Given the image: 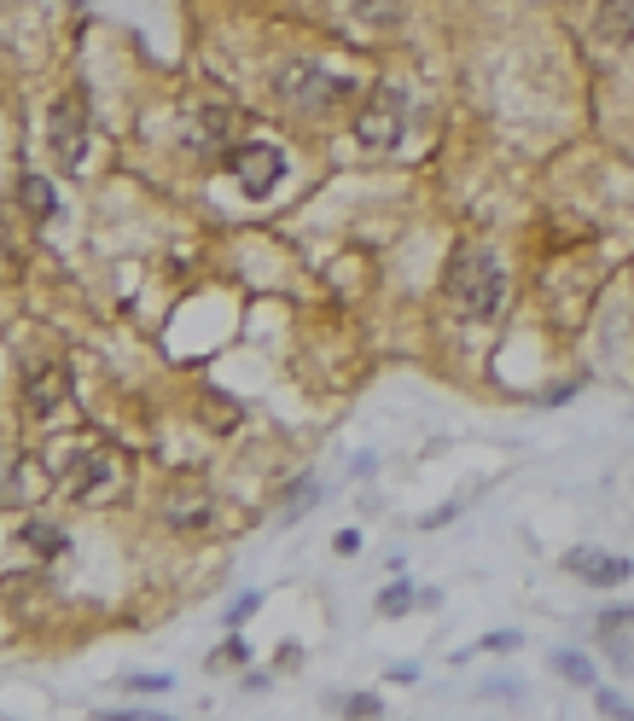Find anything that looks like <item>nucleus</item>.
I'll use <instances>...</instances> for the list:
<instances>
[{
    "mask_svg": "<svg viewBox=\"0 0 634 721\" xmlns=\"http://www.w3.org/2000/svg\"><path fill=\"white\" fill-rule=\"evenodd\" d=\"M443 292H448V303L460 308V315L489 320L495 308L506 303V274L495 263V250L489 245H454L448 274H443Z\"/></svg>",
    "mask_w": 634,
    "mask_h": 721,
    "instance_id": "obj_1",
    "label": "nucleus"
},
{
    "mask_svg": "<svg viewBox=\"0 0 634 721\" xmlns=\"http://www.w3.org/2000/svg\"><path fill=\"white\" fill-rule=\"evenodd\" d=\"M274 93H280V106L320 117V111H333L338 99H349V93H355V82H349V76L320 70L315 59H286V65H280V76H274Z\"/></svg>",
    "mask_w": 634,
    "mask_h": 721,
    "instance_id": "obj_2",
    "label": "nucleus"
},
{
    "mask_svg": "<svg viewBox=\"0 0 634 721\" xmlns=\"http://www.w3.org/2000/svg\"><path fill=\"white\" fill-rule=\"evenodd\" d=\"M221 158H227V169H234V180L245 187V198H268L274 187H280V175H286V151H280V146H268V140L227 146Z\"/></svg>",
    "mask_w": 634,
    "mask_h": 721,
    "instance_id": "obj_3",
    "label": "nucleus"
},
{
    "mask_svg": "<svg viewBox=\"0 0 634 721\" xmlns=\"http://www.w3.org/2000/svg\"><path fill=\"white\" fill-rule=\"evenodd\" d=\"M402 128H408V99H402L396 88L367 93V106L355 111V140L373 146V151H390L402 140Z\"/></svg>",
    "mask_w": 634,
    "mask_h": 721,
    "instance_id": "obj_4",
    "label": "nucleus"
},
{
    "mask_svg": "<svg viewBox=\"0 0 634 721\" xmlns=\"http://www.w3.org/2000/svg\"><path fill=\"white\" fill-rule=\"evenodd\" d=\"M70 501H82V506H106L117 488H122V460L111 448H93L82 460H70Z\"/></svg>",
    "mask_w": 634,
    "mask_h": 721,
    "instance_id": "obj_5",
    "label": "nucleus"
},
{
    "mask_svg": "<svg viewBox=\"0 0 634 721\" xmlns=\"http://www.w3.org/2000/svg\"><path fill=\"white\" fill-rule=\"evenodd\" d=\"M82 146H88V99H82V88H70L53 106V158L65 169H76L82 164Z\"/></svg>",
    "mask_w": 634,
    "mask_h": 721,
    "instance_id": "obj_6",
    "label": "nucleus"
},
{
    "mask_svg": "<svg viewBox=\"0 0 634 721\" xmlns=\"http://www.w3.org/2000/svg\"><path fill=\"white\" fill-rule=\"evenodd\" d=\"M565 571L576 582H588V587H623L634 576V564L617 559V553H594V547H571L565 553Z\"/></svg>",
    "mask_w": 634,
    "mask_h": 721,
    "instance_id": "obj_7",
    "label": "nucleus"
},
{
    "mask_svg": "<svg viewBox=\"0 0 634 721\" xmlns=\"http://www.w3.org/2000/svg\"><path fill=\"white\" fill-rule=\"evenodd\" d=\"M65 391H70V373H65V367H36L30 384H23V414L47 419V414L65 402Z\"/></svg>",
    "mask_w": 634,
    "mask_h": 721,
    "instance_id": "obj_8",
    "label": "nucleus"
},
{
    "mask_svg": "<svg viewBox=\"0 0 634 721\" xmlns=\"http://www.w3.org/2000/svg\"><path fill=\"white\" fill-rule=\"evenodd\" d=\"M600 646L612 652V658H634V605L600 611Z\"/></svg>",
    "mask_w": 634,
    "mask_h": 721,
    "instance_id": "obj_9",
    "label": "nucleus"
},
{
    "mask_svg": "<svg viewBox=\"0 0 634 721\" xmlns=\"http://www.w3.org/2000/svg\"><path fill=\"white\" fill-rule=\"evenodd\" d=\"M600 36L612 47L634 41V0H605V7H600Z\"/></svg>",
    "mask_w": 634,
    "mask_h": 721,
    "instance_id": "obj_10",
    "label": "nucleus"
},
{
    "mask_svg": "<svg viewBox=\"0 0 634 721\" xmlns=\"http://www.w3.org/2000/svg\"><path fill=\"white\" fill-rule=\"evenodd\" d=\"M18 198H23V210H30L36 221H53V210H59V192L47 187L41 175H23L18 180Z\"/></svg>",
    "mask_w": 634,
    "mask_h": 721,
    "instance_id": "obj_11",
    "label": "nucleus"
},
{
    "mask_svg": "<svg viewBox=\"0 0 634 721\" xmlns=\"http://www.w3.org/2000/svg\"><path fill=\"white\" fill-rule=\"evenodd\" d=\"M18 535L30 541V547H36L41 559H59V553H70V535H65L59 524H47V518H30V524H23Z\"/></svg>",
    "mask_w": 634,
    "mask_h": 721,
    "instance_id": "obj_12",
    "label": "nucleus"
},
{
    "mask_svg": "<svg viewBox=\"0 0 634 721\" xmlns=\"http://www.w3.org/2000/svg\"><path fill=\"white\" fill-rule=\"evenodd\" d=\"M227 122H234V111H227V106H205V117H198V151H205V158L227 151L221 146L227 140Z\"/></svg>",
    "mask_w": 634,
    "mask_h": 721,
    "instance_id": "obj_13",
    "label": "nucleus"
},
{
    "mask_svg": "<svg viewBox=\"0 0 634 721\" xmlns=\"http://www.w3.org/2000/svg\"><path fill=\"white\" fill-rule=\"evenodd\" d=\"M169 518L181 524V530H198V524H210V501L205 495H169Z\"/></svg>",
    "mask_w": 634,
    "mask_h": 721,
    "instance_id": "obj_14",
    "label": "nucleus"
},
{
    "mask_svg": "<svg viewBox=\"0 0 634 721\" xmlns=\"http://www.w3.org/2000/svg\"><path fill=\"white\" fill-rule=\"evenodd\" d=\"M553 675L559 681H576V687H594V669L582 652H553Z\"/></svg>",
    "mask_w": 634,
    "mask_h": 721,
    "instance_id": "obj_15",
    "label": "nucleus"
},
{
    "mask_svg": "<svg viewBox=\"0 0 634 721\" xmlns=\"http://www.w3.org/2000/svg\"><path fill=\"white\" fill-rule=\"evenodd\" d=\"M349 7H355V18H367V23H396L408 0H349Z\"/></svg>",
    "mask_w": 634,
    "mask_h": 721,
    "instance_id": "obj_16",
    "label": "nucleus"
},
{
    "mask_svg": "<svg viewBox=\"0 0 634 721\" xmlns=\"http://www.w3.org/2000/svg\"><path fill=\"white\" fill-rule=\"evenodd\" d=\"M408 605H414V587H408V576H396V582L385 587V594H378V616H402Z\"/></svg>",
    "mask_w": 634,
    "mask_h": 721,
    "instance_id": "obj_17",
    "label": "nucleus"
},
{
    "mask_svg": "<svg viewBox=\"0 0 634 721\" xmlns=\"http://www.w3.org/2000/svg\"><path fill=\"white\" fill-rule=\"evenodd\" d=\"M257 611H262V594H239L234 605H227V629H245Z\"/></svg>",
    "mask_w": 634,
    "mask_h": 721,
    "instance_id": "obj_18",
    "label": "nucleus"
},
{
    "mask_svg": "<svg viewBox=\"0 0 634 721\" xmlns=\"http://www.w3.org/2000/svg\"><path fill=\"white\" fill-rule=\"evenodd\" d=\"M344 715L367 721V715H385V710H378V699H373V692H355V699H344Z\"/></svg>",
    "mask_w": 634,
    "mask_h": 721,
    "instance_id": "obj_19",
    "label": "nucleus"
},
{
    "mask_svg": "<svg viewBox=\"0 0 634 721\" xmlns=\"http://www.w3.org/2000/svg\"><path fill=\"white\" fill-rule=\"evenodd\" d=\"M18 472H23V466H12L7 448H0V501H18V483H12Z\"/></svg>",
    "mask_w": 634,
    "mask_h": 721,
    "instance_id": "obj_20",
    "label": "nucleus"
},
{
    "mask_svg": "<svg viewBox=\"0 0 634 721\" xmlns=\"http://www.w3.org/2000/svg\"><path fill=\"white\" fill-rule=\"evenodd\" d=\"M135 692H169V675H129Z\"/></svg>",
    "mask_w": 634,
    "mask_h": 721,
    "instance_id": "obj_21",
    "label": "nucleus"
},
{
    "mask_svg": "<svg viewBox=\"0 0 634 721\" xmlns=\"http://www.w3.org/2000/svg\"><path fill=\"white\" fill-rule=\"evenodd\" d=\"M111 721H151V715H164V710H106Z\"/></svg>",
    "mask_w": 634,
    "mask_h": 721,
    "instance_id": "obj_22",
    "label": "nucleus"
},
{
    "mask_svg": "<svg viewBox=\"0 0 634 721\" xmlns=\"http://www.w3.org/2000/svg\"><path fill=\"white\" fill-rule=\"evenodd\" d=\"M333 547H338V553H355V547H361V535H355V530H338Z\"/></svg>",
    "mask_w": 634,
    "mask_h": 721,
    "instance_id": "obj_23",
    "label": "nucleus"
},
{
    "mask_svg": "<svg viewBox=\"0 0 634 721\" xmlns=\"http://www.w3.org/2000/svg\"><path fill=\"white\" fill-rule=\"evenodd\" d=\"M239 658H245V646H239V640H227V646L216 652V663H239Z\"/></svg>",
    "mask_w": 634,
    "mask_h": 721,
    "instance_id": "obj_24",
    "label": "nucleus"
}]
</instances>
